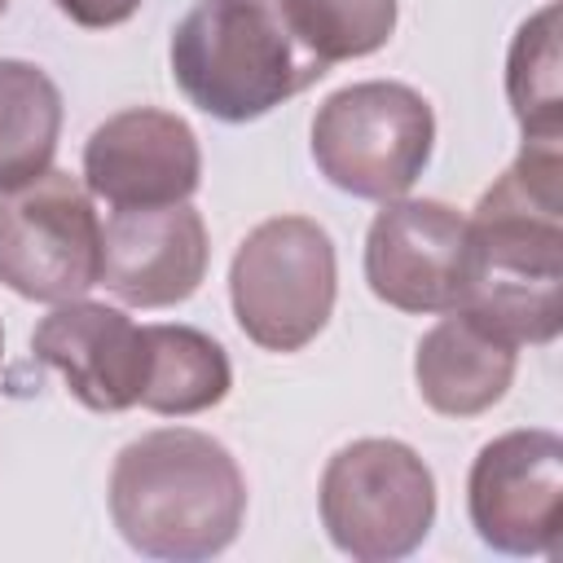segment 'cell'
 Returning <instances> with one entry per match:
<instances>
[{"instance_id":"8fae6325","label":"cell","mask_w":563,"mask_h":563,"mask_svg":"<svg viewBox=\"0 0 563 563\" xmlns=\"http://www.w3.org/2000/svg\"><path fill=\"white\" fill-rule=\"evenodd\" d=\"M207 224L189 202L114 207L101 224V286L128 308L185 303L207 277Z\"/></svg>"},{"instance_id":"ffe728a7","label":"cell","mask_w":563,"mask_h":563,"mask_svg":"<svg viewBox=\"0 0 563 563\" xmlns=\"http://www.w3.org/2000/svg\"><path fill=\"white\" fill-rule=\"evenodd\" d=\"M4 9H9V0H0V18H4Z\"/></svg>"},{"instance_id":"6da1fadb","label":"cell","mask_w":563,"mask_h":563,"mask_svg":"<svg viewBox=\"0 0 563 563\" xmlns=\"http://www.w3.org/2000/svg\"><path fill=\"white\" fill-rule=\"evenodd\" d=\"M563 136H523L519 158L475 202L462 312L506 343H550L563 325Z\"/></svg>"},{"instance_id":"9c48e42d","label":"cell","mask_w":563,"mask_h":563,"mask_svg":"<svg viewBox=\"0 0 563 563\" xmlns=\"http://www.w3.org/2000/svg\"><path fill=\"white\" fill-rule=\"evenodd\" d=\"M466 216L435 198H391L365 233V282L400 312H453L466 295Z\"/></svg>"},{"instance_id":"d6986e66","label":"cell","mask_w":563,"mask_h":563,"mask_svg":"<svg viewBox=\"0 0 563 563\" xmlns=\"http://www.w3.org/2000/svg\"><path fill=\"white\" fill-rule=\"evenodd\" d=\"M0 361H4V325H0Z\"/></svg>"},{"instance_id":"ac0fdd59","label":"cell","mask_w":563,"mask_h":563,"mask_svg":"<svg viewBox=\"0 0 563 563\" xmlns=\"http://www.w3.org/2000/svg\"><path fill=\"white\" fill-rule=\"evenodd\" d=\"M70 22H79V26H88V31H106V26H119V22H128L136 9H141V0H53Z\"/></svg>"},{"instance_id":"30bf717a","label":"cell","mask_w":563,"mask_h":563,"mask_svg":"<svg viewBox=\"0 0 563 563\" xmlns=\"http://www.w3.org/2000/svg\"><path fill=\"white\" fill-rule=\"evenodd\" d=\"M202 180V150L194 128L154 106H132L92 128L84 145V185L110 207H172L189 202Z\"/></svg>"},{"instance_id":"277c9868","label":"cell","mask_w":563,"mask_h":563,"mask_svg":"<svg viewBox=\"0 0 563 563\" xmlns=\"http://www.w3.org/2000/svg\"><path fill=\"white\" fill-rule=\"evenodd\" d=\"M435 145L427 97L396 79H365L330 92L312 119L317 172L369 202H391L413 189Z\"/></svg>"},{"instance_id":"9a60e30c","label":"cell","mask_w":563,"mask_h":563,"mask_svg":"<svg viewBox=\"0 0 563 563\" xmlns=\"http://www.w3.org/2000/svg\"><path fill=\"white\" fill-rule=\"evenodd\" d=\"M62 136V92L35 62L0 57V189H18L53 167Z\"/></svg>"},{"instance_id":"5b68a950","label":"cell","mask_w":563,"mask_h":563,"mask_svg":"<svg viewBox=\"0 0 563 563\" xmlns=\"http://www.w3.org/2000/svg\"><path fill=\"white\" fill-rule=\"evenodd\" d=\"M334 295V242L308 216H273L255 224L229 264L233 317L264 352L308 347L325 330Z\"/></svg>"},{"instance_id":"4fadbf2b","label":"cell","mask_w":563,"mask_h":563,"mask_svg":"<svg viewBox=\"0 0 563 563\" xmlns=\"http://www.w3.org/2000/svg\"><path fill=\"white\" fill-rule=\"evenodd\" d=\"M515 343L453 308L422 334L413 352V378L435 413L475 418L493 409L515 383Z\"/></svg>"},{"instance_id":"ba28073f","label":"cell","mask_w":563,"mask_h":563,"mask_svg":"<svg viewBox=\"0 0 563 563\" xmlns=\"http://www.w3.org/2000/svg\"><path fill=\"white\" fill-rule=\"evenodd\" d=\"M471 528L501 554H559L563 510V440L523 427L488 440L466 475Z\"/></svg>"},{"instance_id":"7c38bea8","label":"cell","mask_w":563,"mask_h":563,"mask_svg":"<svg viewBox=\"0 0 563 563\" xmlns=\"http://www.w3.org/2000/svg\"><path fill=\"white\" fill-rule=\"evenodd\" d=\"M31 352L40 365L57 369L70 396L92 413H123L141 405L145 387V325L128 312L92 299L57 303L31 334Z\"/></svg>"},{"instance_id":"5bb4252c","label":"cell","mask_w":563,"mask_h":563,"mask_svg":"<svg viewBox=\"0 0 563 563\" xmlns=\"http://www.w3.org/2000/svg\"><path fill=\"white\" fill-rule=\"evenodd\" d=\"M150 361L141 405L167 418H189L220 405L233 387V365L224 347L194 325H145Z\"/></svg>"},{"instance_id":"8992f818","label":"cell","mask_w":563,"mask_h":563,"mask_svg":"<svg viewBox=\"0 0 563 563\" xmlns=\"http://www.w3.org/2000/svg\"><path fill=\"white\" fill-rule=\"evenodd\" d=\"M321 523L361 563L413 554L435 523L431 466L400 440H352L321 471Z\"/></svg>"},{"instance_id":"3957f363","label":"cell","mask_w":563,"mask_h":563,"mask_svg":"<svg viewBox=\"0 0 563 563\" xmlns=\"http://www.w3.org/2000/svg\"><path fill=\"white\" fill-rule=\"evenodd\" d=\"M317 62L277 0H198L172 31V79L211 119L251 123L317 84Z\"/></svg>"},{"instance_id":"52a82bcc","label":"cell","mask_w":563,"mask_h":563,"mask_svg":"<svg viewBox=\"0 0 563 563\" xmlns=\"http://www.w3.org/2000/svg\"><path fill=\"white\" fill-rule=\"evenodd\" d=\"M0 282L40 303H66L101 286V220L70 172L0 189Z\"/></svg>"},{"instance_id":"7a4b0ae2","label":"cell","mask_w":563,"mask_h":563,"mask_svg":"<svg viewBox=\"0 0 563 563\" xmlns=\"http://www.w3.org/2000/svg\"><path fill=\"white\" fill-rule=\"evenodd\" d=\"M246 515V479L233 453L194 427H158L123 444L110 471V519L150 554L198 563L233 545Z\"/></svg>"},{"instance_id":"2e32d148","label":"cell","mask_w":563,"mask_h":563,"mask_svg":"<svg viewBox=\"0 0 563 563\" xmlns=\"http://www.w3.org/2000/svg\"><path fill=\"white\" fill-rule=\"evenodd\" d=\"M506 97L523 136H563L559 4H545L515 31L506 57Z\"/></svg>"},{"instance_id":"e0dca14e","label":"cell","mask_w":563,"mask_h":563,"mask_svg":"<svg viewBox=\"0 0 563 563\" xmlns=\"http://www.w3.org/2000/svg\"><path fill=\"white\" fill-rule=\"evenodd\" d=\"M290 35L325 66L378 53L396 31V0H277Z\"/></svg>"}]
</instances>
